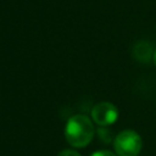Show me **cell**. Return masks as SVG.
Here are the masks:
<instances>
[{
	"label": "cell",
	"instance_id": "obj_2",
	"mask_svg": "<svg viewBox=\"0 0 156 156\" xmlns=\"http://www.w3.org/2000/svg\"><path fill=\"white\" fill-rule=\"evenodd\" d=\"M113 147L118 156H138L143 147L141 136L132 129L122 130L115 138Z\"/></svg>",
	"mask_w": 156,
	"mask_h": 156
},
{
	"label": "cell",
	"instance_id": "obj_1",
	"mask_svg": "<svg viewBox=\"0 0 156 156\" xmlns=\"http://www.w3.org/2000/svg\"><path fill=\"white\" fill-rule=\"evenodd\" d=\"M94 126L84 115L72 116L65 127V136L67 141L76 147L87 146L94 136Z\"/></svg>",
	"mask_w": 156,
	"mask_h": 156
},
{
	"label": "cell",
	"instance_id": "obj_4",
	"mask_svg": "<svg viewBox=\"0 0 156 156\" xmlns=\"http://www.w3.org/2000/svg\"><path fill=\"white\" fill-rule=\"evenodd\" d=\"M154 51L155 50L152 49L151 44L144 40L135 43V45L133 46V56L138 61L144 62V63H147L150 58L154 57Z\"/></svg>",
	"mask_w": 156,
	"mask_h": 156
},
{
	"label": "cell",
	"instance_id": "obj_5",
	"mask_svg": "<svg viewBox=\"0 0 156 156\" xmlns=\"http://www.w3.org/2000/svg\"><path fill=\"white\" fill-rule=\"evenodd\" d=\"M90 156H117V155L113 154V152H111V151H108V150H99V151L94 152Z\"/></svg>",
	"mask_w": 156,
	"mask_h": 156
},
{
	"label": "cell",
	"instance_id": "obj_6",
	"mask_svg": "<svg viewBox=\"0 0 156 156\" xmlns=\"http://www.w3.org/2000/svg\"><path fill=\"white\" fill-rule=\"evenodd\" d=\"M57 156H80V154H78L74 150H63Z\"/></svg>",
	"mask_w": 156,
	"mask_h": 156
},
{
	"label": "cell",
	"instance_id": "obj_7",
	"mask_svg": "<svg viewBox=\"0 0 156 156\" xmlns=\"http://www.w3.org/2000/svg\"><path fill=\"white\" fill-rule=\"evenodd\" d=\"M152 60H154V63H155V66H156V49H155V51H154V57H152Z\"/></svg>",
	"mask_w": 156,
	"mask_h": 156
},
{
	"label": "cell",
	"instance_id": "obj_3",
	"mask_svg": "<svg viewBox=\"0 0 156 156\" xmlns=\"http://www.w3.org/2000/svg\"><path fill=\"white\" fill-rule=\"evenodd\" d=\"M91 117L95 123L99 126H110L113 124L118 118V110L115 105L107 101L99 102L91 110Z\"/></svg>",
	"mask_w": 156,
	"mask_h": 156
}]
</instances>
